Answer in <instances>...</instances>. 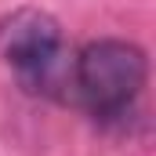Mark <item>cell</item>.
Here are the masks:
<instances>
[{
	"mask_svg": "<svg viewBox=\"0 0 156 156\" xmlns=\"http://www.w3.org/2000/svg\"><path fill=\"white\" fill-rule=\"evenodd\" d=\"M0 58L26 87H47L51 69L62 58V26L37 7H22L0 22Z\"/></svg>",
	"mask_w": 156,
	"mask_h": 156,
	"instance_id": "cell-2",
	"label": "cell"
},
{
	"mask_svg": "<svg viewBox=\"0 0 156 156\" xmlns=\"http://www.w3.org/2000/svg\"><path fill=\"white\" fill-rule=\"evenodd\" d=\"M149 76L145 51L127 40H94L73 62V87L98 120H120L138 102Z\"/></svg>",
	"mask_w": 156,
	"mask_h": 156,
	"instance_id": "cell-1",
	"label": "cell"
}]
</instances>
